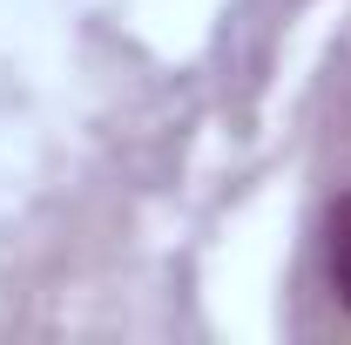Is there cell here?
Here are the masks:
<instances>
[{
  "label": "cell",
  "instance_id": "cell-1",
  "mask_svg": "<svg viewBox=\"0 0 351 345\" xmlns=\"http://www.w3.org/2000/svg\"><path fill=\"white\" fill-rule=\"evenodd\" d=\"M331 285L351 304V197H338V210H331Z\"/></svg>",
  "mask_w": 351,
  "mask_h": 345
}]
</instances>
